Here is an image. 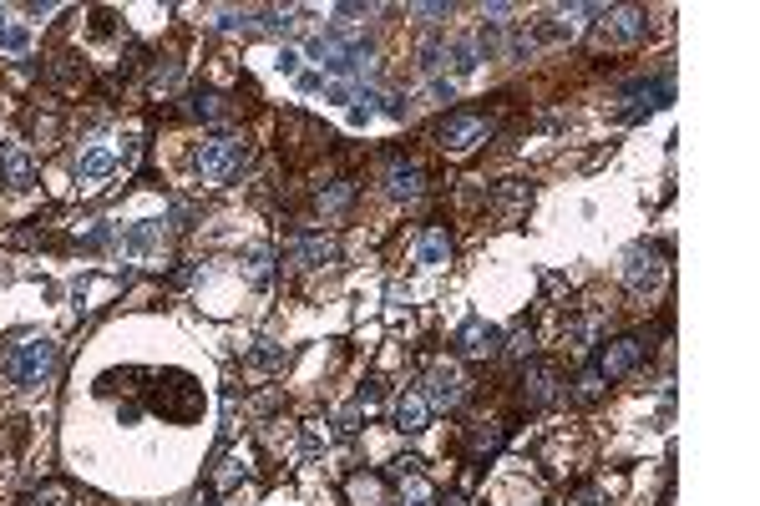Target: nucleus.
Returning <instances> with one entry per match:
<instances>
[{
    "mask_svg": "<svg viewBox=\"0 0 760 506\" xmlns=\"http://www.w3.org/2000/svg\"><path fill=\"white\" fill-rule=\"evenodd\" d=\"M446 506H462V496H446Z\"/></svg>",
    "mask_w": 760,
    "mask_h": 506,
    "instance_id": "cd10ccee",
    "label": "nucleus"
},
{
    "mask_svg": "<svg viewBox=\"0 0 760 506\" xmlns=\"http://www.w3.org/2000/svg\"><path fill=\"white\" fill-rule=\"evenodd\" d=\"M380 183H386V193L391 198H401V203H411V198H421V162L416 157H406V152H396V157H386V173H380Z\"/></svg>",
    "mask_w": 760,
    "mask_h": 506,
    "instance_id": "6e6552de",
    "label": "nucleus"
},
{
    "mask_svg": "<svg viewBox=\"0 0 760 506\" xmlns=\"http://www.w3.org/2000/svg\"><path fill=\"white\" fill-rule=\"evenodd\" d=\"M649 36V11L639 6H624V11H603V26H598V46H634Z\"/></svg>",
    "mask_w": 760,
    "mask_h": 506,
    "instance_id": "39448f33",
    "label": "nucleus"
},
{
    "mask_svg": "<svg viewBox=\"0 0 760 506\" xmlns=\"http://www.w3.org/2000/svg\"><path fill=\"white\" fill-rule=\"evenodd\" d=\"M345 496H350V506H386V486H380V476H350Z\"/></svg>",
    "mask_w": 760,
    "mask_h": 506,
    "instance_id": "2eb2a0df",
    "label": "nucleus"
},
{
    "mask_svg": "<svg viewBox=\"0 0 760 506\" xmlns=\"http://www.w3.org/2000/svg\"><path fill=\"white\" fill-rule=\"evenodd\" d=\"M446 259H451V238H446V228H426V233L416 238V264L441 269Z\"/></svg>",
    "mask_w": 760,
    "mask_h": 506,
    "instance_id": "4468645a",
    "label": "nucleus"
},
{
    "mask_svg": "<svg viewBox=\"0 0 760 506\" xmlns=\"http://www.w3.org/2000/svg\"><path fill=\"white\" fill-rule=\"evenodd\" d=\"M71 496H66V486L61 481H51V486H41L36 496H31V506H66Z\"/></svg>",
    "mask_w": 760,
    "mask_h": 506,
    "instance_id": "aec40b11",
    "label": "nucleus"
},
{
    "mask_svg": "<svg viewBox=\"0 0 760 506\" xmlns=\"http://www.w3.org/2000/svg\"><path fill=\"white\" fill-rule=\"evenodd\" d=\"M401 506H436V491L421 471H406L401 476Z\"/></svg>",
    "mask_w": 760,
    "mask_h": 506,
    "instance_id": "dca6fc26",
    "label": "nucleus"
},
{
    "mask_svg": "<svg viewBox=\"0 0 760 506\" xmlns=\"http://www.w3.org/2000/svg\"><path fill=\"white\" fill-rule=\"evenodd\" d=\"M249 167V142L239 132H218V137H203L198 152H193V173L208 183V188H223L234 183Z\"/></svg>",
    "mask_w": 760,
    "mask_h": 506,
    "instance_id": "f257e3e1",
    "label": "nucleus"
},
{
    "mask_svg": "<svg viewBox=\"0 0 760 506\" xmlns=\"http://www.w3.org/2000/svg\"><path fill=\"white\" fill-rule=\"evenodd\" d=\"M624 284L634 294H649V289L664 284V248L659 243H634L624 253Z\"/></svg>",
    "mask_w": 760,
    "mask_h": 506,
    "instance_id": "20e7f679",
    "label": "nucleus"
},
{
    "mask_svg": "<svg viewBox=\"0 0 760 506\" xmlns=\"http://www.w3.org/2000/svg\"><path fill=\"white\" fill-rule=\"evenodd\" d=\"M0 183H6V188H31L36 183V162H31V152L21 142L0 147Z\"/></svg>",
    "mask_w": 760,
    "mask_h": 506,
    "instance_id": "9b49d317",
    "label": "nucleus"
},
{
    "mask_svg": "<svg viewBox=\"0 0 760 506\" xmlns=\"http://www.w3.org/2000/svg\"><path fill=\"white\" fill-rule=\"evenodd\" d=\"M396 431H406V436H421L426 431V420H431V405L416 395V390H406V395H396Z\"/></svg>",
    "mask_w": 760,
    "mask_h": 506,
    "instance_id": "f8f14e48",
    "label": "nucleus"
},
{
    "mask_svg": "<svg viewBox=\"0 0 760 506\" xmlns=\"http://www.w3.org/2000/svg\"><path fill=\"white\" fill-rule=\"evenodd\" d=\"M603 395V375L598 370H588L583 380H578V400H598Z\"/></svg>",
    "mask_w": 760,
    "mask_h": 506,
    "instance_id": "b1692460",
    "label": "nucleus"
},
{
    "mask_svg": "<svg viewBox=\"0 0 760 506\" xmlns=\"http://www.w3.org/2000/svg\"><path fill=\"white\" fill-rule=\"evenodd\" d=\"M446 56H451V51H446V46H436V41H431V46H426V51H421V71H441V66H446Z\"/></svg>",
    "mask_w": 760,
    "mask_h": 506,
    "instance_id": "5701e85b",
    "label": "nucleus"
},
{
    "mask_svg": "<svg viewBox=\"0 0 760 506\" xmlns=\"http://www.w3.org/2000/svg\"><path fill=\"white\" fill-rule=\"evenodd\" d=\"M507 355H532V329H527V324H517V329H512Z\"/></svg>",
    "mask_w": 760,
    "mask_h": 506,
    "instance_id": "4be33fe9",
    "label": "nucleus"
},
{
    "mask_svg": "<svg viewBox=\"0 0 760 506\" xmlns=\"http://www.w3.org/2000/svg\"><path fill=\"white\" fill-rule=\"evenodd\" d=\"M456 350L472 355V360H487V355L502 350V329L487 324V319H467L462 329H456Z\"/></svg>",
    "mask_w": 760,
    "mask_h": 506,
    "instance_id": "9d476101",
    "label": "nucleus"
},
{
    "mask_svg": "<svg viewBox=\"0 0 760 506\" xmlns=\"http://www.w3.org/2000/svg\"><path fill=\"white\" fill-rule=\"evenodd\" d=\"M467 390H472V385H467V375L456 370V365H446V360H441V365H431V370H426V395H421V400H426L431 410H456V405L467 400Z\"/></svg>",
    "mask_w": 760,
    "mask_h": 506,
    "instance_id": "423d86ee",
    "label": "nucleus"
},
{
    "mask_svg": "<svg viewBox=\"0 0 760 506\" xmlns=\"http://www.w3.org/2000/svg\"><path fill=\"white\" fill-rule=\"evenodd\" d=\"M76 173H82V178H107V173H117V157H112L107 147H92V152H82Z\"/></svg>",
    "mask_w": 760,
    "mask_h": 506,
    "instance_id": "f3484780",
    "label": "nucleus"
},
{
    "mask_svg": "<svg viewBox=\"0 0 760 506\" xmlns=\"http://www.w3.org/2000/svg\"><path fill=\"white\" fill-rule=\"evenodd\" d=\"M274 66H279L284 76H294V71H299V51H279V56H274Z\"/></svg>",
    "mask_w": 760,
    "mask_h": 506,
    "instance_id": "a878e982",
    "label": "nucleus"
},
{
    "mask_svg": "<svg viewBox=\"0 0 760 506\" xmlns=\"http://www.w3.org/2000/svg\"><path fill=\"white\" fill-rule=\"evenodd\" d=\"M345 203H350V183H335L330 193H320V208H325V213H335V208H345Z\"/></svg>",
    "mask_w": 760,
    "mask_h": 506,
    "instance_id": "412c9836",
    "label": "nucleus"
},
{
    "mask_svg": "<svg viewBox=\"0 0 760 506\" xmlns=\"http://www.w3.org/2000/svg\"><path fill=\"white\" fill-rule=\"evenodd\" d=\"M289 259L304 264V269H320V264L335 259V238H294V243H289Z\"/></svg>",
    "mask_w": 760,
    "mask_h": 506,
    "instance_id": "ddd939ff",
    "label": "nucleus"
},
{
    "mask_svg": "<svg viewBox=\"0 0 760 506\" xmlns=\"http://www.w3.org/2000/svg\"><path fill=\"white\" fill-rule=\"evenodd\" d=\"M573 506H598V491H578V496H573Z\"/></svg>",
    "mask_w": 760,
    "mask_h": 506,
    "instance_id": "bb28decb",
    "label": "nucleus"
},
{
    "mask_svg": "<svg viewBox=\"0 0 760 506\" xmlns=\"http://www.w3.org/2000/svg\"><path fill=\"white\" fill-rule=\"evenodd\" d=\"M0 46H6V51H26V46H31V36H26L21 26H11V31H0Z\"/></svg>",
    "mask_w": 760,
    "mask_h": 506,
    "instance_id": "393cba45",
    "label": "nucleus"
},
{
    "mask_svg": "<svg viewBox=\"0 0 760 506\" xmlns=\"http://www.w3.org/2000/svg\"><path fill=\"white\" fill-rule=\"evenodd\" d=\"M497 132V122L492 117H477V112H451V117H441V127H436V142L446 147V152H472L477 142H487Z\"/></svg>",
    "mask_w": 760,
    "mask_h": 506,
    "instance_id": "7ed1b4c3",
    "label": "nucleus"
},
{
    "mask_svg": "<svg viewBox=\"0 0 760 506\" xmlns=\"http://www.w3.org/2000/svg\"><path fill=\"white\" fill-rule=\"evenodd\" d=\"M558 395H563V380H558L553 365H527V375H522V405L527 410H543Z\"/></svg>",
    "mask_w": 760,
    "mask_h": 506,
    "instance_id": "1a4fd4ad",
    "label": "nucleus"
},
{
    "mask_svg": "<svg viewBox=\"0 0 760 506\" xmlns=\"http://www.w3.org/2000/svg\"><path fill=\"white\" fill-rule=\"evenodd\" d=\"M56 360H61L56 340H21V345H11V355H6V380L21 385V390H36V385L51 380Z\"/></svg>",
    "mask_w": 760,
    "mask_h": 506,
    "instance_id": "f03ea898",
    "label": "nucleus"
},
{
    "mask_svg": "<svg viewBox=\"0 0 760 506\" xmlns=\"http://www.w3.org/2000/svg\"><path fill=\"white\" fill-rule=\"evenodd\" d=\"M269 259H274V253H269L264 243L244 248V279H249V284H269Z\"/></svg>",
    "mask_w": 760,
    "mask_h": 506,
    "instance_id": "a211bd4d",
    "label": "nucleus"
},
{
    "mask_svg": "<svg viewBox=\"0 0 760 506\" xmlns=\"http://www.w3.org/2000/svg\"><path fill=\"white\" fill-rule=\"evenodd\" d=\"M198 122H228V107H223V97H213V92H193V107H188Z\"/></svg>",
    "mask_w": 760,
    "mask_h": 506,
    "instance_id": "6ab92c4d",
    "label": "nucleus"
},
{
    "mask_svg": "<svg viewBox=\"0 0 760 506\" xmlns=\"http://www.w3.org/2000/svg\"><path fill=\"white\" fill-rule=\"evenodd\" d=\"M639 360H644V340L639 334H624V340H614V345H603V355H598V375L603 380H624L629 370H639Z\"/></svg>",
    "mask_w": 760,
    "mask_h": 506,
    "instance_id": "0eeeda50",
    "label": "nucleus"
}]
</instances>
